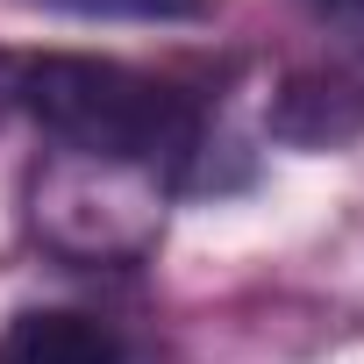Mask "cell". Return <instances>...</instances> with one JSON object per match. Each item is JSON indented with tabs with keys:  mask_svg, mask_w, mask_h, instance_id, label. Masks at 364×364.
Instances as JSON below:
<instances>
[{
	"mask_svg": "<svg viewBox=\"0 0 364 364\" xmlns=\"http://www.w3.org/2000/svg\"><path fill=\"white\" fill-rule=\"evenodd\" d=\"M15 100L36 114V129L58 150L150 164L164 178H200L208 122L193 93H178L157 72H136L122 58L43 50V58H15Z\"/></svg>",
	"mask_w": 364,
	"mask_h": 364,
	"instance_id": "6da1fadb",
	"label": "cell"
},
{
	"mask_svg": "<svg viewBox=\"0 0 364 364\" xmlns=\"http://www.w3.org/2000/svg\"><path fill=\"white\" fill-rule=\"evenodd\" d=\"M164 186L171 178L150 164L50 150L29 178V222L72 264H129L164 229Z\"/></svg>",
	"mask_w": 364,
	"mask_h": 364,
	"instance_id": "7a4b0ae2",
	"label": "cell"
},
{
	"mask_svg": "<svg viewBox=\"0 0 364 364\" xmlns=\"http://www.w3.org/2000/svg\"><path fill=\"white\" fill-rule=\"evenodd\" d=\"M272 136L300 150H336L364 136V22L328 36L314 58H300L272 93Z\"/></svg>",
	"mask_w": 364,
	"mask_h": 364,
	"instance_id": "3957f363",
	"label": "cell"
},
{
	"mask_svg": "<svg viewBox=\"0 0 364 364\" xmlns=\"http://www.w3.org/2000/svg\"><path fill=\"white\" fill-rule=\"evenodd\" d=\"M0 364H129V350L100 314L29 307L0 328Z\"/></svg>",
	"mask_w": 364,
	"mask_h": 364,
	"instance_id": "277c9868",
	"label": "cell"
},
{
	"mask_svg": "<svg viewBox=\"0 0 364 364\" xmlns=\"http://www.w3.org/2000/svg\"><path fill=\"white\" fill-rule=\"evenodd\" d=\"M50 15H79V22H208L215 0H29Z\"/></svg>",
	"mask_w": 364,
	"mask_h": 364,
	"instance_id": "5b68a950",
	"label": "cell"
},
{
	"mask_svg": "<svg viewBox=\"0 0 364 364\" xmlns=\"http://www.w3.org/2000/svg\"><path fill=\"white\" fill-rule=\"evenodd\" d=\"M307 8H321V15H350V22H357V15H364V0H307Z\"/></svg>",
	"mask_w": 364,
	"mask_h": 364,
	"instance_id": "8992f818",
	"label": "cell"
},
{
	"mask_svg": "<svg viewBox=\"0 0 364 364\" xmlns=\"http://www.w3.org/2000/svg\"><path fill=\"white\" fill-rule=\"evenodd\" d=\"M8 100H15V65L0 58V107H8Z\"/></svg>",
	"mask_w": 364,
	"mask_h": 364,
	"instance_id": "52a82bcc",
	"label": "cell"
}]
</instances>
